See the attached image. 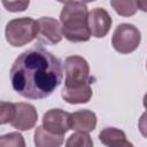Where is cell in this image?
I'll list each match as a JSON object with an SVG mask.
<instances>
[{"instance_id":"12","label":"cell","mask_w":147,"mask_h":147,"mask_svg":"<svg viewBox=\"0 0 147 147\" xmlns=\"http://www.w3.org/2000/svg\"><path fill=\"white\" fill-rule=\"evenodd\" d=\"M64 141V136H59L48 132L42 126H37L33 134L36 147H61Z\"/></svg>"},{"instance_id":"4","label":"cell","mask_w":147,"mask_h":147,"mask_svg":"<svg viewBox=\"0 0 147 147\" xmlns=\"http://www.w3.org/2000/svg\"><path fill=\"white\" fill-rule=\"evenodd\" d=\"M141 42V33L139 29L130 23L117 25L113 33L111 45L114 49L121 54H130L134 52Z\"/></svg>"},{"instance_id":"9","label":"cell","mask_w":147,"mask_h":147,"mask_svg":"<svg viewBox=\"0 0 147 147\" xmlns=\"http://www.w3.org/2000/svg\"><path fill=\"white\" fill-rule=\"evenodd\" d=\"M15 105V115L10 124L18 131H28L34 127L38 121V113L31 103L17 102Z\"/></svg>"},{"instance_id":"10","label":"cell","mask_w":147,"mask_h":147,"mask_svg":"<svg viewBox=\"0 0 147 147\" xmlns=\"http://www.w3.org/2000/svg\"><path fill=\"white\" fill-rule=\"evenodd\" d=\"M96 115L92 110L82 109L70 114V130L88 133L96 127Z\"/></svg>"},{"instance_id":"8","label":"cell","mask_w":147,"mask_h":147,"mask_svg":"<svg viewBox=\"0 0 147 147\" xmlns=\"http://www.w3.org/2000/svg\"><path fill=\"white\" fill-rule=\"evenodd\" d=\"M111 24H113L111 16L105 8L96 7L91 11H88L87 26L91 36L95 38L106 37L111 28Z\"/></svg>"},{"instance_id":"18","label":"cell","mask_w":147,"mask_h":147,"mask_svg":"<svg viewBox=\"0 0 147 147\" xmlns=\"http://www.w3.org/2000/svg\"><path fill=\"white\" fill-rule=\"evenodd\" d=\"M2 5L8 11L17 13V11H24L29 7L30 1H2Z\"/></svg>"},{"instance_id":"1","label":"cell","mask_w":147,"mask_h":147,"mask_svg":"<svg viewBox=\"0 0 147 147\" xmlns=\"http://www.w3.org/2000/svg\"><path fill=\"white\" fill-rule=\"evenodd\" d=\"M10 82L15 92L26 99L40 100L49 96L62 82L60 60L42 46L22 52L10 69Z\"/></svg>"},{"instance_id":"7","label":"cell","mask_w":147,"mask_h":147,"mask_svg":"<svg viewBox=\"0 0 147 147\" xmlns=\"http://www.w3.org/2000/svg\"><path fill=\"white\" fill-rule=\"evenodd\" d=\"M41 126L51 133L64 136L70 130V114L60 108L49 109L42 116Z\"/></svg>"},{"instance_id":"3","label":"cell","mask_w":147,"mask_h":147,"mask_svg":"<svg viewBox=\"0 0 147 147\" xmlns=\"http://www.w3.org/2000/svg\"><path fill=\"white\" fill-rule=\"evenodd\" d=\"M5 37L13 47L24 46L37 38V22L31 17L14 18L6 24Z\"/></svg>"},{"instance_id":"13","label":"cell","mask_w":147,"mask_h":147,"mask_svg":"<svg viewBox=\"0 0 147 147\" xmlns=\"http://www.w3.org/2000/svg\"><path fill=\"white\" fill-rule=\"evenodd\" d=\"M123 139H126L125 132L116 127H105L99 133V140L101 141V144L108 147Z\"/></svg>"},{"instance_id":"6","label":"cell","mask_w":147,"mask_h":147,"mask_svg":"<svg viewBox=\"0 0 147 147\" xmlns=\"http://www.w3.org/2000/svg\"><path fill=\"white\" fill-rule=\"evenodd\" d=\"M36 22L37 39L39 41V45H56L62 40L63 36L61 24L57 20L53 17H40Z\"/></svg>"},{"instance_id":"17","label":"cell","mask_w":147,"mask_h":147,"mask_svg":"<svg viewBox=\"0 0 147 147\" xmlns=\"http://www.w3.org/2000/svg\"><path fill=\"white\" fill-rule=\"evenodd\" d=\"M15 115V105L7 101H0V125L10 123Z\"/></svg>"},{"instance_id":"16","label":"cell","mask_w":147,"mask_h":147,"mask_svg":"<svg viewBox=\"0 0 147 147\" xmlns=\"http://www.w3.org/2000/svg\"><path fill=\"white\" fill-rule=\"evenodd\" d=\"M0 147H26V145L20 132H9L0 136Z\"/></svg>"},{"instance_id":"19","label":"cell","mask_w":147,"mask_h":147,"mask_svg":"<svg viewBox=\"0 0 147 147\" xmlns=\"http://www.w3.org/2000/svg\"><path fill=\"white\" fill-rule=\"evenodd\" d=\"M109 147H134V146H133V144L130 142L129 140L123 139V140H119V141L115 142L114 145H111V146H109Z\"/></svg>"},{"instance_id":"5","label":"cell","mask_w":147,"mask_h":147,"mask_svg":"<svg viewBox=\"0 0 147 147\" xmlns=\"http://www.w3.org/2000/svg\"><path fill=\"white\" fill-rule=\"evenodd\" d=\"M64 74L65 80L64 85H79L84 83H90V64L88 62L79 55L68 56L64 61Z\"/></svg>"},{"instance_id":"14","label":"cell","mask_w":147,"mask_h":147,"mask_svg":"<svg viewBox=\"0 0 147 147\" xmlns=\"http://www.w3.org/2000/svg\"><path fill=\"white\" fill-rule=\"evenodd\" d=\"M110 6L115 9V11L124 17L132 16L138 10V1H121V0H111Z\"/></svg>"},{"instance_id":"11","label":"cell","mask_w":147,"mask_h":147,"mask_svg":"<svg viewBox=\"0 0 147 147\" xmlns=\"http://www.w3.org/2000/svg\"><path fill=\"white\" fill-rule=\"evenodd\" d=\"M90 84L91 83H84V84L71 85V86L64 85L61 92V96L63 98L64 101L71 105L87 103L93 95V91Z\"/></svg>"},{"instance_id":"15","label":"cell","mask_w":147,"mask_h":147,"mask_svg":"<svg viewBox=\"0 0 147 147\" xmlns=\"http://www.w3.org/2000/svg\"><path fill=\"white\" fill-rule=\"evenodd\" d=\"M65 147H93V140L88 133L76 132L67 139Z\"/></svg>"},{"instance_id":"2","label":"cell","mask_w":147,"mask_h":147,"mask_svg":"<svg viewBox=\"0 0 147 147\" xmlns=\"http://www.w3.org/2000/svg\"><path fill=\"white\" fill-rule=\"evenodd\" d=\"M88 9L82 1H65L60 13L62 36L71 42L88 41L91 33L87 26Z\"/></svg>"}]
</instances>
